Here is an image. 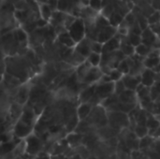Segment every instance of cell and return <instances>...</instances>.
<instances>
[{"label": "cell", "instance_id": "29", "mask_svg": "<svg viewBox=\"0 0 160 159\" xmlns=\"http://www.w3.org/2000/svg\"><path fill=\"white\" fill-rule=\"evenodd\" d=\"M109 76H110V78H111L112 82H118V81L122 80V78H123L124 74H123V73L118 69V68H114V69H112V72L109 74Z\"/></svg>", "mask_w": 160, "mask_h": 159}, {"label": "cell", "instance_id": "40", "mask_svg": "<svg viewBox=\"0 0 160 159\" xmlns=\"http://www.w3.org/2000/svg\"><path fill=\"white\" fill-rule=\"evenodd\" d=\"M4 1H6V0H1V2H4Z\"/></svg>", "mask_w": 160, "mask_h": 159}, {"label": "cell", "instance_id": "39", "mask_svg": "<svg viewBox=\"0 0 160 159\" xmlns=\"http://www.w3.org/2000/svg\"><path fill=\"white\" fill-rule=\"evenodd\" d=\"M72 159H82V158H81V157H80V156H76V157H74Z\"/></svg>", "mask_w": 160, "mask_h": 159}, {"label": "cell", "instance_id": "36", "mask_svg": "<svg viewBox=\"0 0 160 159\" xmlns=\"http://www.w3.org/2000/svg\"><path fill=\"white\" fill-rule=\"evenodd\" d=\"M13 147H14V145L13 144H11L10 142H6L5 144H3L2 145V154L4 155V154H8V153H9L10 152V150H12L13 149Z\"/></svg>", "mask_w": 160, "mask_h": 159}, {"label": "cell", "instance_id": "3", "mask_svg": "<svg viewBox=\"0 0 160 159\" xmlns=\"http://www.w3.org/2000/svg\"><path fill=\"white\" fill-rule=\"evenodd\" d=\"M114 83L113 82H98L96 84V96L99 98L100 102L114 94Z\"/></svg>", "mask_w": 160, "mask_h": 159}, {"label": "cell", "instance_id": "33", "mask_svg": "<svg viewBox=\"0 0 160 159\" xmlns=\"http://www.w3.org/2000/svg\"><path fill=\"white\" fill-rule=\"evenodd\" d=\"M92 46V52H98V53H102V49H103V44L97 41V40H92L91 43Z\"/></svg>", "mask_w": 160, "mask_h": 159}, {"label": "cell", "instance_id": "25", "mask_svg": "<svg viewBox=\"0 0 160 159\" xmlns=\"http://www.w3.org/2000/svg\"><path fill=\"white\" fill-rule=\"evenodd\" d=\"M128 37L129 42H130L134 47H137V46H139L141 43H142V36H141V35H139V34L129 32V34L128 35Z\"/></svg>", "mask_w": 160, "mask_h": 159}, {"label": "cell", "instance_id": "1", "mask_svg": "<svg viewBox=\"0 0 160 159\" xmlns=\"http://www.w3.org/2000/svg\"><path fill=\"white\" fill-rule=\"evenodd\" d=\"M76 44L86 37V28L83 19L77 18L68 30Z\"/></svg>", "mask_w": 160, "mask_h": 159}, {"label": "cell", "instance_id": "16", "mask_svg": "<svg viewBox=\"0 0 160 159\" xmlns=\"http://www.w3.org/2000/svg\"><path fill=\"white\" fill-rule=\"evenodd\" d=\"M155 72L150 69V68H145L142 75H141V79H142V83L145 86L151 87L155 82H156V79H155Z\"/></svg>", "mask_w": 160, "mask_h": 159}, {"label": "cell", "instance_id": "21", "mask_svg": "<svg viewBox=\"0 0 160 159\" xmlns=\"http://www.w3.org/2000/svg\"><path fill=\"white\" fill-rule=\"evenodd\" d=\"M124 18H125V17H124L121 13H119V12H117V11H113L112 14L109 17V21H110V23H111L112 26L118 27V26L120 25V23L123 22Z\"/></svg>", "mask_w": 160, "mask_h": 159}, {"label": "cell", "instance_id": "32", "mask_svg": "<svg viewBox=\"0 0 160 159\" xmlns=\"http://www.w3.org/2000/svg\"><path fill=\"white\" fill-rule=\"evenodd\" d=\"M146 126L149 129H153V128H158L159 126V122L158 121V119H156L154 116H149L148 115V119H147V123Z\"/></svg>", "mask_w": 160, "mask_h": 159}, {"label": "cell", "instance_id": "38", "mask_svg": "<svg viewBox=\"0 0 160 159\" xmlns=\"http://www.w3.org/2000/svg\"><path fill=\"white\" fill-rule=\"evenodd\" d=\"M52 159H66L65 158V157H63V156H60V155H58V156H56V157H54Z\"/></svg>", "mask_w": 160, "mask_h": 159}, {"label": "cell", "instance_id": "34", "mask_svg": "<svg viewBox=\"0 0 160 159\" xmlns=\"http://www.w3.org/2000/svg\"><path fill=\"white\" fill-rule=\"evenodd\" d=\"M89 6L96 9L97 11H101L102 9V0H90L89 1Z\"/></svg>", "mask_w": 160, "mask_h": 159}, {"label": "cell", "instance_id": "41", "mask_svg": "<svg viewBox=\"0 0 160 159\" xmlns=\"http://www.w3.org/2000/svg\"><path fill=\"white\" fill-rule=\"evenodd\" d=\"M159 14H160V10H159Z\"/></svg>", "mask_w": 160, "mask_h": 159}, {"label": "cell", "instance_id": "13", "mask_svg": "<svg viewBox=\"0 0 160 159\" xmlns=\"http://www.w3.org/2000/svg\"><path fill=\"white\" fill-rule=\"evenodd\" d=\"M42 148V143L39 139L35 136H31L27 140V152L30 155H36Z\"/></svg>", "mask_w": 160, "mask_h": 159}, {"label": "cell", "instance_id": "24", "mask_svg": "<svg viewBox=\"0 0 160 159\" xmlns=\"http://www.w3.org/2000/svg\"><path fill=\"white\" fill-rule=\"evenodd\" d=\"M160 63V57H145L143 60L144 67L146 68L153 69L156 66H158Z\"/></svg>", "mask_w": 160, "mask_h": 159}, {"label": "cell", "instance_id": "28", "mask_svg": "<svg viewBox=\"0 0 160 159\" xmlns=\"http://www.w3.org/2000/svg\"><path fill=\"white\" fill-rule=\"evenodd\" d=\"M147 132H148L147 126H143V125H137L134 130V133H136V135L140 138L145 137Z\"/></svg>", "mask_w": 160, "mask_h": 159}, {"label": "cell", "instance_id": "37", "mask_svg": "<svg viewBox=\"0 0 160 159\" xmlns=\"http://www.w3.org/2000/svg\"><path fill=\"white\" fill-rule=\"evenodd\" d=\"M36 159H50V157L46 154H39Z\"/></svg>", "mask_w": 160, "mask_h": 159}, {"label": "cell", "instance_id": "31", "mask_svg": "<svg viewBox=\"0 0 160 159\" xmlns=\"http://www.w3.org/2000/svg\"><path fill=\"white\" fill-rule=\"evenodd\" d=\"M147 21H148V23H149V26L152 25V24H155V23H158L160 22V14L159 10H156L155 12H153L148 18H147Z\"/></svg>", "mask_w": 160, "mask_h": 159}, {"label": "cell", "instance_id": "26", "mask_svg": "<svg viewBox=\"0 0 160 159\" xmlns=\"http://www.w3.org/2000/svg\"><path fill=\"white\" fill-rule=\"evenodd\" d=\"M124 75L126 74H129V71H130V67H129V63H128V57L125 58L124 60L121 61V63L119 64L118 67H117Z\"/></svg>", "mask_w": 160, "mask_h": 159}, {"label": "cell", "instance_id": "8", "mask_svg": "<svg viewBox=\"0 0 160 159\" xmlns=\"http://www.w3.org/2000/svg\"><path fill=\"white\" fill-rule=\"evenodd\" d=\"M127 89L136 91L138 86L142 83L141 75H131V74H126L122 78Z\"/></svg>", "mask_w": 160, "mask_h": 159}, {"label": "cell", "instance_id": "10", "mask_svg": "<svg viewBox=\"0 0 160 159\" xmlns=\"http://www.w3.org/2000/svg\"><path fill=\"white\" fill-rule=\"evenodd\" d=\"M91 43H92V40L89 39L88 37H85L83 38L82 41L78 42L76 44V46L74 47V49L80 52L82 55H83L85 58H87L91 52H92V46H91Z\"/></svg>", "mask_w": 160, "mask_h": 159}, {"label": "cell", "instance_id": "7", "mask_svg": "<svg viewBox=\"0 0 160 159\" xmlns=\"http://www.w3.org/2000/svg\"><path fill=\"white\" fill-rule=\"evenodd\" d=\"M120 44H121V36L119 34H116L113 37H112L111 39H109L107 42L103 44L102 53H108L120 50Z\"/></svg>", "mask_w": 160, "mask_h": 159}, {"label": "cell", "instance_id": "35", "mask_svg": "<svg viewBox=\"0 0 160 159\" xmlns=\"http://www.w3.org/2000/svg\"><path fill=\"white\" fill-rule=\"evenodd\" d=\"M151 143H152V139H151V138L143 137V139L140 142V147H141V148H146V147H148Z\"/></svg>", "mask_w": 160, "mask_h": 159}, {"label": "cell", "instance_id": "22", "mask_svg": "<svg viewBox=\"0 0 160 159\" xmlns=\"http://www.w3.org/2000/svg\"><path fill=\"white\" fill-rule=\"evenodd\" d=\"M150 97L153 101L160 100V82H156L150 87Z\"/></svg>", "mask_w": 160, "mask_h": 159}, {"label": "cell", "instance_id": "20", "mask_svg": "<svg viewBox=\"0 0 160 159\" xmlns=\"http://www.w3.org/2000/svg\"><path fill=\"white\" fill-rule=\"evenodd\" d=\"M86 60L93 66V67H99L102 60V53L98 52H91V54L86 58Z\"/></svg>", "mask_w": 160, "mask_h": 159}, {"label": "cell", "instance_id": "17", "mask_svg": "<svg viewBox=\"0 0 160 159\" xmlns=\"http://www.w3.org/2000/svg\"><path fill=\"white\" fill-rule=\"evenodd\" d=\"M118 98H119V101L123 103H136L138 97H137L136 91L127 89L121 95L118 96Z\"/></svg>", "mask_w": 160, "mask_h": 159}, {"label": "cell", "instance_id": "6", "mask_svg": "<svg viewBox=\"0 0 160 159\" xmlns=\"http://www.w3.org/2000/svg\"><path fill=\"white\" fill-rule=\"evenodd\" d=\"M116 34H117V27H114L112 24H110V25L102 28L99 31V33L98 34L97 41L104 44L109 39H111L112 37H113Z\"/></svg>", "mask_w": 160, "mask_h": 159}, {"label": "cell", "instance_id": "30", "mask_svg": "<svg viewBox=\"0 0 160 159\" xmlns=\"http://www.w3.org/2000/svg\"><path fill=\"white\" fill-rule=\"evenodd\" d=\"M126 90H127V87H126L123 80H120L114 83V94H116L117 96L121 95Z\"/></svg>", "mask_w": 160, "mask_h": 159}, {"label": "cell", "instance_id": "4", "mask_svg": "<svg viewBox=\"0 0 160 159\" xmlns=\"http://www.w3.org/2000/svg\"><path fill=\"white\" fill-rule=\"evenodd\" d=\"M30 91H31V84L28 82L22 83L18 89L13 97V102H17L22 106H24L29 101L30 97Z\"/></svg>", "mask_w": 160, "mask_h": 159}, {"label": "cell", "instance_id": "12", "mask_svg": "<svg viewBox=\"0 0 160 159\" xmlns=\"http://www.w3.org/2000/svg\"><path fill=\"white\" fill-rule=\"evenodd\" d=\"M141 36H142V43H144V44H146V45H148V46H150L152 48H153L154 44L156 43V41L158 39V36L153 32V30L150 28V26L147 27L146 29L142 30Z\"/></svg>", "mask_w": 160, "mask_h": 159}, {"label": "cell", "instance_id": "2", "mask_svg": "<svg viewBox=\"0 0 160 159\" xmlns=\"http://www.w3.org/2000/svg\"><path fill=\"white\" fill-rule=\"evenodd\" d=\"M108 120L112 128H120L121 127H127L128 125V117L127 113L123 112H110L108 114Z\"/></svg>", "mask_w": 160, "mask_h": 159}, {"label": "cell", "instance_id": "18", "mask_svg": "<svg viewBox=\"0 0 160 159\" xmlns=\"http://www.w3.org/2000/svg\"><path fill=\"white\" fill-rule=\"evenodd\" d=\"M93 108H94V106L91 103H89V102H87V103H81V105L77 109V115H78L79 119L81 121L82 120H85L89 116V114L91 113Z\"/></svg>", "mask_w": 160, "mask_h": 159}, {"label": "cell", "instance_id": "19", "mask_svg": "<svg viewBox=\"0 0 160 159\" xmlns=\"http://www.w3.org/2000/svg\"><path fill=\"white\" fill-rule=\"evenodd\" d=\"M55 9L48 3L46 4H39V11H40V16L41 18L45 19L46 21H50L52 18V15Z\"/></svg>", "mask_w": 160, "mask_h": 159}, {"label": "cell", "instance_id": "42", "mask_svg": "<svg viewBox=\"0 0 160 159\" xmlns=\"http://www.w3.org/2000/svg\"><path fill=\"white\" fill-rule=\"evenodd\" d=\"M159 51H160V49H159Z\"/></svg>", "mask_w": 160, "mask_h": 159}, {"label": "cell", "instance_id": "5", "mask_svg": "<svg viewBox=\"0 0 160 159\" xmlns=\"http://www.w3.org/2000/svg\"><path fill=\"white\" fill-rule=\"evenodd\" d=\"M102 75H103V72L101 71L99 67H92L91 69L86 74V76L84 77L82 83L84 84L85 86L98 83V82L100 80Z\"/></svg>", "mask_w": 160, "mask_h": 159}, {"label": "cell", "instance_id": "27", "mask_svg": "<svg viewBox=\"0 0 160 159\" xmlns=\"http://www.w3.org/2000/svg\"><path fill=\"white\" fill-rule=\"evenodd\" d=\"M82 139H83V136L79 134V133H76V134H72V135H69L68 138V142H69L70 144L72 145H78L81 142H82Z\"/></svg>", "mask_w": 160, "mask_h": 159}, {"label": "cell", "instance_id": "9", "mask_svg": "<svg viewBox=\"0 0 160 159\" xmlns=\"http://www.w3.org/2000/svg\"><path fill=\"white\" fill-rule=\"evenodd\" d=\"M96 84H91V85H88L86 87H84L78 95V99H79V102L81 103H87L89 102L92 97L95 96L96 94Z\"/></svg>", "mask_w": 160, "mask_h": 159}, {"label": "cell", "instance_id": "11", "mask_svg": "<svg viewBox=\"0 0 160 159\" xmlns=\"http://www.w3.org/2000/svg\"><path fill=\"white\" fill-rule=\"evenodd\" d=\"M120 51L127 56H132L136 53V47H134L128 40V36H121V44H120Z\"/></svg>", "mask_w": 160, "mask_h": 159}, {"label": "cell", "instance_id": "14", "mask_svg": "<svg viewBox=\"0 0 160 159\" xmlns=\"http://www.w3.org/2000/svg\"><path fill=\"white\" fill-rule=\"evenodd\" d=\"M92 67H93V66H92L87 60H85L82 64H81L80 66H78V67L75 68V75H76V77H77V79H78V82H79L80 83L82 82L84 77L86 76V74L88 73V71L91 69Z\"/></svg>", "mask_w": 160, "mask_h": 159}, {"label": "cell", "instance_id": "23", "mask_svg": "<svg viewBox=\"0 0 160 159\" xmlns=\"http://www.w3.org/2000/svg\"><path fill=\"white\" fill-rule=\"evenodd\" d=\"M152 50H153L152 47H150L144 43H141L139 46L136 47V53L145 58L149 55V53L151 52Z\"/></svg>", "mask_w": 160, "mask_h": 159}, {"label": "cell", "instance_id": "15", "mask_svg": "<svg viewBox=\"0 0 160 159\" xmlns=\"http://www.w3.org/2000/svg\"><path fill=\"white\" fill-rule=\"evenodd\" d=\"M56 40L60 44H62L66 47H68V48H74L76 46V42L74 41V39L72 38V37L70 36L68 31H65V32H62L59 35H57Z\"/></svg>", "mask_w": 160, "mask_h": 159}]
</instances>
